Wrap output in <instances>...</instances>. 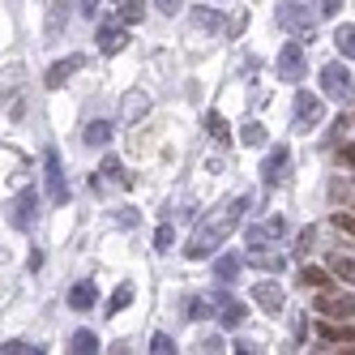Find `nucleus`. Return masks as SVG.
I'll return each mask as SVG.
<instances>
[{"instance_id": "nucleus-1", "label": "nucleus", "mask_w": 355, "mask_h": 355, "mask_svg": "<svg viewBox=\"0 0 355 355\" xmlns=\"http://www.w3.org/2000/svg\"><path fill=\"white\" fill-rule=\"evenodd\" d=\"M252 206V197L248 193H240V197H232V201H227V206L223 210H214L206 223H201L197 227V236H193V244L184 248V257L189 261H201V257H210V252L227 240V236H232L236 232V227H240V218H244V210Z\"/></svg>"}, {"instance_id": "nucleus-2", "label": "nucleus", "mask_w": 355, "mask_h": 355, "mask_svg": "<svg viewBox=\"0 0 355 355\" xmlns=\"http://www.w3.org/2000/svg\"><path fill=\"white\" fill-rule=\"evenodd\" d=\"M274 17H278V26H283L287 35H295L300 43L317 35V17H313L309 5H300V0H283V5L274 9Z\"/></svg>"}, {"instance_id": "nucleus-3", "label": "nucleus", "mask_w": 355, "mask_h": 355, "mask_svg": "<svg viewBox=\"0 0 355 355\" xmlns=\"http://www.w3.org/2000/svg\"><path fill=\"white\" fill-rule=\"evenodd\" d=\"M274 69H278V82H304V73H309V60H304V43L295 39V43H283V47H278Z\"/></svg>"}, {"instance_id": "nucleus-4", "label": "nucleus", "mask_w": 355, "mask_h": 355, "mask_svg": "<svg viewBox=\"0 0 355 355\" xmlns=\"http://www.w3.org/2000/svg\"><path fill=\"white\" fill-rule=\"evenodd\" d=\"M43 184H47V201L52 206H64L69 201V180H64V167L56 150H43Z\"/></svg>"}, {"instance_id": "nucleus-5", "label": "nucleus", "mask_w": 355, "mask_h": 355, "mask_svg": "<svg viewBox=\"0 0 355 355\" xmlns=\"http://www.w3.org/2000/svg\"><path fill=\"white\" fill-rule=\"evenodd\" d=\"M35 214H39V189H21L5 206V218H9V227H17V232H31Z\"/></svg>"}, {"instance_id": "nucleus-6", "label": "nucleus", "mask_w": 355, "mask_h": 355, "mask_svg": "<svg viewBox=\"0 0 355 355\" xmlns=\"http://www.w3.org/2000/svg\"><path fill=\"white\" fill-rule=\"evenodd\" d=\"M244 266L266 270V274H283V270H287V257H283V252H274V248H266V244H248Z\"/></svg>"}, {"instance_id": "nucleus-7", "label": "nucleus", "mask_w": 355, "mask_h": 355, "mask_svg": "<svg viewBox=\"0 0 355 355\" xmlns=\"http://www.w3.org/2000/svg\"><path fill=\"white\" fill-rule=\"evenodd\" d=\"M321 90L329 98H351V69L347 64H325L321 69Z\"/></svg>"}, {"instance_id": "nucleus-8", "label": "nucleus", "mask_w": 355, "mask_h": 355, "mask_svg": "<svg viewBox=\"0 0 355 355\" xmlns=\"http://www.w3.org/2000/svg\"><path fill=\"white\" fill-rule=\"evenodd\" d=\"M321 116H325V103L313 90H300L295 94V124L300 129H313V124H321Z\"/></svg>"}, {"instance_id": "nucleus-9", "label": "nucleus", "mask_w": 355, "mask_h": 355, "mask_svg": "<svg viewBox=\"0 0 355 355\" xmlns=\"http://www.w3.org/2000/svg\"><path fill=\"white\" fill-rule=\"evenodd\" d=\"M94 43H98V52H103V56H116L120 47L129 43V35H124V26H120V21H98Z\"/></svg>"}, {"instance_id": "nucleus-10", "label": "nucleus", "mask_w": 355, "mask_h": 355, "mask_svg": "<svg viewBox=\"0 0 355 355\" xmlns=\"http://www.w3.org/2000/svg\"><path fill=\"white\" fill-rule=\"evenodd\" d=\"M287 171H291V150H287V146L270 150L266 163H261V180H266V184H278V180H287Z\"/></svg>"}, {"instance_id": "nucleus-11", "label": "nucleus", "mask_w": 355, "mask_h": 355, "mask_svg": "<svg viewBox=\"0 0 355 355\" xmlns=\"http://www.w3.org/2000/svg\"><path fill=\"white\" fill-rule=\"evenodd\" d=\"M73 13V0H52L47 5V26H43V43H56L64 35V21Z\"/></svg>"}, {"instance_id": "nucleus-12", "label": "nucleus", "mask_w": 355, "mask_h": 355, "mask_svg": "<svg viewBox=\"0 0 355 355\" xmlns=\"http://www.w3.org/2000/svg\"><path fill=\"white\" fill-rule=\"evenodd\" d=\"M210 304L218 309V321H223L227 329H240V325H244V317H248V313H244V304H240V300H232V295H223V291H214V295H210Z\"/></svg>"}, {"instance_id": "nucleus-13", "label": "nucleus", "mask_w": 355, "mask_h": 355, "mask_svg": "<svg viewBox=\"0 0 355 355\" xmlns=\"http://www.w3.org/2000/svg\"><path fill=\"white\" fill-rule=\"evenodd\" d=\"M78 69H86V56H78V52L64 56V60H56L52 69H47V90H60V86H64Z\"/></svg>"}, {"instance_id": "nucleus-14", "label": "nucleus", "mask_w": 355, "mask_h": 355, "mask_svg": "<svg viewBox=\"0 0 355 355\" xmlns=\"http://www.w3.org/2000/svg\"><path fill=\"white\" fill-rule=\"evenodd\" d=\"M252 304H261V309L266 313H283V304H287V295H283V287H278V283H270V278H266V283H257V287H252Z\"/></svg>"}, {"instance_id": "nucleus-15", "label": "nucleus", "mask_w": 355, "mask_h": 355, "mask_svg": "<svg viewBox=\"0 0 355 355\" xmlns=\"http://www.w3.org/2000/svg\"><path fill=\"white\" fill-rule=\"evenodd\" d=\"M317 313L329 317V321H351V291H347V295H329V291H325V295L317 300Z\"/></svg>"}, {"instance_id": "nucleus-16", "label": "nucleus", "mask_w": 355, "mask_h": 355, "mask_svg": "<svg viewBox=\"0 0 355 355\" xmlns=\"http://www.w3.org/2000/svg\"><path fill=\"white\" fill-rule=\"evenodd\" d=\"M283 236H287V218L283 214H274L261 227H248V244H270V240H283Z\"/></svg>"}, {"instance_id": "nucleus-17", "label": "nucleus", "mask_w": 355, "mask_h": 355, "mask_svg": "<svg viewBox=\"0 0 355 355\" xmlns=\"http://www.w3.org/2000/svg\"><path fill=\"white\" fill-rule=\"evenodd\" d=\"M240 270H244V257H240V252H223V257L214 261V278H218V283H236Z\"/></svg>"}, {"instance_id": "nucleus-18", "label": "nucleus", "mask_w": 355, "mask_h": 355, "mask_svg": "<svg viewBox=\"0 0 355 355\" xmlns=\"http://www.w3.org/2000/svg\"><path fill=\"white\" fill-rule=\"evenodd\" d=\"M94 300H98V291H94V283H73L69 287V309H78V313H86V309H94Z\"/></svg>"}, {"instance_id": "nucleus-19", "label": "nucleus", "mask_w": 355, "mask_h": 355, "mask_svg": "<svg viewBox=\"0 0 355 355\" xmlns=\"http://www.w3.org/2000/svg\"><path fill=\"white\" fill-rule=\"evenodd\" d=\"M112 133H116V124H112V120H90V124H86V133H82V141H86V146H107Z\"/></svg>"}, {"instance_id": "nucleus-20", "label": "nucleus", "mask_w": 355, "mask_h": 355, "mask_svg": "<svg viewBox=\"0 0 355 355\" xmlns=\"http://www.w3.org/2000/svg\"><path fill=\"white\" fill-rule=\"evenodd\" d=\"M116 5H120V13H116V21H120V26H124V31H129V26H137V21L146 17V5H141V0H116Z\"/></svg>"}, {"instance_id": "nucleus-21", "label": "nucleus", "mask_w": 355, "mask_h": 355, "mask_svg": "<svg viewBox=\"0 0 355 355\" xmlns=\"http://www.w3.org/2000/svg\"><path fill=\"white\" fill-rule=\"evenodd\" d=\"M300 287H317V291H329V274L325 270H317V266H300Z\"/></svg>"}, {"instance_id": "nucleus-22", "label": "nucleus", "mask_w": 355, "mask_h": 355, "mask_svg": "<svg viewBox=\"0 0 355 355\" xmlns=\"http://www.w3.org/2000/svg\"><path fill=\"white\" fill-rule=\"evenodd\" d=\"M69 351H73V355H94V351H98V338L90 334V329H78V334L69 338Z\"/></svg>"}, {"instance_id": "nucleus-23", "label": "nucleus", "mask_w": 355, "mask_h": 355, "mask_svg": "<svg viewBox=\"0 0 355 355\" xmlns=\"http://www.w3.org/2000/svg\"><path fill=\"white\" fill-rule=\"evenodd\" d=\"M317 334H321L325 343H347V347H351V338H355V334H351V321H343V325H317Z\"/></svg>"}, {"instance_id": "nucleus-24", "label": "nucleus", "mask_w": 355, "mask_h": 355, "mask_svg": "<svg viewBox=\"0 0 355 355\" xmlns=\"http://www.w3.org/2000/svg\"><path fill=\"white\" fill-rule=\"evenodd\" d=\"M329 270H334V278H343V283L351 287V274H355L351 252H334V257H329Z\"/></svg>"}, {"instance_id": "nucleus-25", "label": "nucleus", "mask_w": 355, "mask_h": 355, "mask_svg": "<svg viewBox=\"0 0 355 355\" xmlns=\"http://www.w3.org/2000/svg\"><path fill=\"white\" fill-rule=\"evenodd\" d=\"M193 21H197L201 31H218V26H223V13H218V9H206V5H201V9H193Z\"/></svg>"}, {"instance_id": "nucleus-26", "label": "nucleus", "mask_w": 355, "mask_h": 355, "mask_svg": "<svg viewBox=\"0 0 355 355\" xmlns=\"http://www.w3.org/2000/svg\"><path fill=\"white\" fill-rule=\"evenodd\" d=\"M146 112H150V98H146V94L133 90L129 98H124V120H137V116H146Z\"/></svg>"}, {"instance_id": "nucleus-27", "label": "nucleus", "mask_w": 355, "mask_h": 355, "mask_svg": "<svg viewBox=\"0 0 355 355\" xmlns=\"http://www.w3.org/2000/svg\"><path fill=\"white\" fill-rule=\"evenodd\" d=\"M129 304H133V283H120V287H116V295L107 300V317H112V313H120V309H129Z\"/></svg>"}, {"instance_id": "nucleus-28", "label": "nucleus", "mask_w": 355, "mask_h": 355, "mask_svg": "<svg viewBox=\"0 0 355 355\" xmlns=\"http://www.w3.org/2000/svg\"><path fill=\"white\" fill-rule=\"evenodd\" d=\"M334 43H338V52L351 60L355 56V26H351V21H347V26H338V35H334Z\"/></svg>"}, {"instance_id": "nucleus-29", "label": "nucleus", "mask_w": 355, "mask_h": 355, "mask_svg": "<svg viewBox=\"0 0 355 355\" xmlns=\"http://www.w3.org/2000/svg\"><path fill=\"white\" fill-rule=\"evenodd\" d=\"M329 201H334V206H351V180H343V175H334V180H329Z\"/></svg>"}, {"instance_id": "nucleus-30", "label": "nucleus", "mask_w": 355, "mask_h": 355, "mask_svg": "<svg viewBox=\"0 0 355 355\" xmlns=\"http://www.w3.org/2000/svg\"><path fill=\"white\" fill-rule=\"evenodd\" d=\"M206 133H210L214 141H227V120H223L218 112H206Z\"/></svg>"}, {"instance_id": "nucleus-31", "label": "nucleus", "mask_w": 355, "mask_h": 355, "mask_svg": "<svg viewBox=\"0 0 355 355\" xmlns=\"http://www.w3.org/2000/svg\"><path fill=\"white\" fill-rule=\"evenodd\" d=\"M313 244H317V227H304V232H300V240H295V257H309V252H313Z\"/></svg>"}, {"instance_id": "nucleus-32", "label": "nucleus", "mask_w": 355, "mask_h": 355, "mask_svg": "<svg viewBox=\"0 0 355 355\" xmlns=\"http://www.w3.org/2000/svg\"><path fill=\"white\" fill-rule=\"evenodd\" d=\"M240 141H244V146H261V141H266V129L252 120V124H244V129H240Z\"/></svg>"}, {"instance_id": "nucleus-33", "label": "nucleus", "mask_w": 355, "mask_h": 355, "mask_svg": "<svg viewBox=\"0 0 355 355\" xmlns=\"http://www.w3.org/2000/svg\"><path fill=\"white\" fill-rule=\"evenodd\" d=\"M98 175H120V159H116V155H107L103 163H98ZM120 184H124V189H129L133 180H129V175H120Z\"/></svg>"}, {"instance_id": "nucleus-34", "label": "nucleus", "mask_w": 355, "mask_h": 355, "mask_svg": "<svg viewBox=\"0 0 355 355\" xmlns=\"http://www.w3.org/2000/svg\"><path fill=\"white\" fill-rule=\"evenodd\" d=\"M347 133H351V112H343V116L334 120V129H329V146H338Z\"/></svg>"}, {"instance_id": "nucleus-35", "label": "nucleus", "mask_w": 355, "mask_h": 355, "mask_svg": "<svg viewBox=\"0 0 355 355\" xmlns=\"http://www.w3.org/2000/svg\"><path fill=\"white\" fill-rule=\"evenodd\" d=\"M0 355H39V347L21 343V338H13V343H5V347H0Z\"/></svg>"}, {"instance_id": "nucleus-36", "label": "nucleus", "mask_w": 355, "mask_h": 355, "mask_svg": "<svg viewBox=\"0 0 355 355\" xmlns=\"http://www.w3.org/2000/svg\"><path fill=\"white\" fill-rule=\"evenodd\" d=\"M171 240H175V227H171V223H163L159 232H155V248H159V252H167V248H171Z\"/></svg>"}, {"instance_id": "nucleus-37", "label": "nucleus", "mask_w": 355, "mask_h": 355, "mask_svg": "<svg viewBox=\"0 0 355 355\" xmlns=\"http://www.w3.org/2000/svg\"><path fill=\"white\" fill-rule=\"evenodd\" d=\"M210 313H214V304H210V300H193V304H189V317H193V321H206Z\"/></svg>"}, {"instance_id": "nucleus-38", "label": "nucleus", "mask_w": 355, "mask_h": 355, "mask_svg": "<svg viewBox=\"0 0 355 355\" xmlns=\"http://www.w3.org/2000/svg\"><path fill=\"white\" fill-rule=\"evenodd\" d=\"M150 351H155V355H171V351H175V343H171L167 334H155V338H150Z\"/></svg>"}, {"instance_id": "nucleus-39", "label": "nucleus", "mask_w": 355, "mask_h": 355, "mask_svg": "<svg viewBox=\"0 0 355 355\" xmlns=\"http://www.w3.org/2000/svg\"><path fill=\"white\" fill-rule=\"evenodd\" d=\"M334 227H338V232H355V218H351V210H334Z\"/></svg>"}, {"instance_id": "nucleus-40", "label": "nucleus", "mask_w": 355, "mask_h": 355, "mask_svg": "<svg viewBox=\"0 0 355 355\" xmlns=\"http://www.w3.org/2000/svg\"><path fill=\"white\" fill-rule=\"evenodd\" d=\"M155 9H159V13H167V17H175V13L184 9V0H155Z\"/></svg>"}, {"instance_id": "nucleus-41", "label": "nucleus", "mask_w": 355, "mask_h": 355, "mask_svg": "<svg viewBox=\"0 0 355 355\" xmlns=\"http://www.w3.org/2000/svg\"><path fill=\"white\" fill-rule=\"evenodd\" d=\"M334 159H338V163H343V167L351 171V163H355V155H351V146H338V150H334Z\"/></svg>"}, {"instance_id": "nucleus-42", "label": "nucleus", "mask_w": 355, "mask_h": 355, "mask_svg": "<svg viewBox=\"0 0 355 355\" xmlns=\"http://www.w3.org/2000/svg\"><path fill=\"white\" fill-rule=\"evenodd\" d=\"M78 13H82V17H94V13H98V0H78Z\"/></svg>"}, {"instance_id": "nucleus-43", "label": "nucleus", "mask_w": 355, "mask_h": 355, "mask_svg": "<svg viewBox=\"0 0 355 355\" xmlns=\"http://www.w3.org/2000/svg\"><path fill=\"white\" fill-rule=\"evenodd\" d=\"M338 9H343V0H321V13L325 17H338Z\"/></svg>"}, {"instance_id": "nucleus-44", "label": "nucleus", "mask_w": 355, "mask_h": 355, "mask_svg": "<svg viewBox=\"0 0 355 355\" xmlns=\"http://www.w3.org/2000/svg\"><path fill=\"white\" fill-rule=\"evenodd\" d=\"M244 26H248V13H240V17L232 21V35H244Z\"/></svg>"}]
</instances>
